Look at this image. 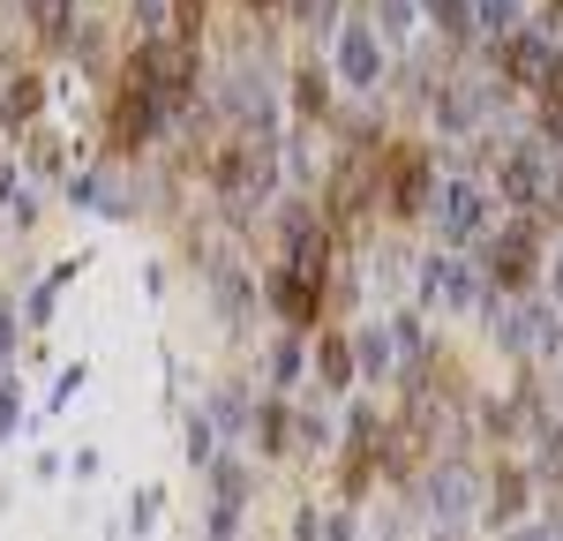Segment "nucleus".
Wrapping results in <instances>:
<instances>
[{
  "label": "nucleus",
  "mask_w": 563,
  "mask_h": 541,
  "mask_svg": "<svg viewBox=\"0 0 563 541\" xmlns=\"http://www.w3.org/2000/svg\"><path fill=\"white\" fill-rule=\"evenodd\" d=\"M203 23V0H180V31H196Z\"/></svg>",
  "instance_id": "2"
},
{
  "label": "nucleus",
  "mask_w": 563,
  "mask_h": 541,
  "mask_svg": "<svg viewBox=\"0 0 563 541\" xmlns=\"http://www.w3.org/2000/svg\"><path fill=\"white\" fill-rule=\"evenodd\" d=\"M249 8H263V0H249Z\"/></svg>",
  "instance_id": "4"
},
{
  "label": "nucleus",
  "mask_w": 563,
  "mask_h": 541,
  "mask_svg": "<svg viewBox=\"0 0 563 541\" xmlns=\"http://www.w3.org/2000/svg\"><path fill=\"white\" fill-rule=\"evenodd\" d=\"M549 8H556V15H563V0H549Z\"/></svg>",
  "instance_id": "3"
},
{
  "label": "nucleus",
  "mask_w": 563,
  "mask_h": 541,
  "mask_svg": "<svg viewBox=\"0 0 563 541\" xmlns=\"http://www.w3.org/2000/svg\"><path fill=\"white\" fill-rule=\"evenodd\" d=\"M23 113H38V76H23V84L8 90V121L23 129Z\"/></svg>",
  "instance_id": "1"
}]
</instances>
